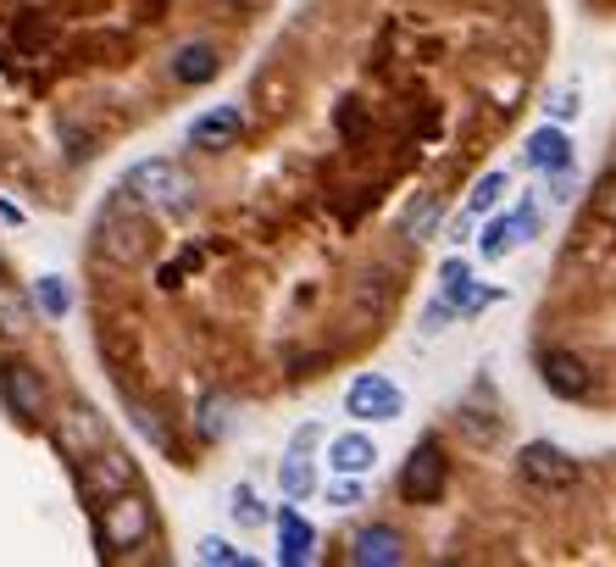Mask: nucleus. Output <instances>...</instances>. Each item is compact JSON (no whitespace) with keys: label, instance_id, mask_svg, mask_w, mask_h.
Listing matches in <instances>:
<instances>
[{"label":"nucleus","instance_id":"obj_1","mask_svg":"<svg viewBox=\"0 0 616 567\" xmlns=\"http://www.w3.org/2000/svg\"><path fill=\"white\" fill-rule=\"evenodd\" d=\"M123 190H128L139 206L167 212V217H179V212H190V206H195V179L179 168V161H161V156L134 161V168L123 173Z\"/></svg>","mask_w":616,"mask_h":567},{"label":"nucleus","instance_id":"obj_2","mask_svg":"<svg viewBox=\"0 0 616 567\" xmlns=\"http://www.w3.org/2000/svg\"><path fill=\"white\" fill-rule=\"evenodd\" d=\"M95 246H101V257L106 262H139L145 251H150V223L139 217V201L128 195V190H117V201L101 212V228H95Z\"/></svg>","mask_w":616,"mask_h":567},{"label":"nucleus","instance_id":"obj_3","mask_svg":"<svg viewBox=\"0 0 616 567\" xmlns=\"http://www.w3.org/2000/svg\"><path fill=\"white\" fill-rule=\"evenodd\" d=\"M150 523H156V512H150V501H145V496H134V490L112 496V501H106V518L95 523V545H101V556H117V551L145 545V540H150Z\"/></svg>","mask_w":616,"mask_h":567},{"label":"nucleus","instance_id":"obj_4","mask_svg":"<svg viewBox=\"0 0 616 567\" xmlns=\"http://www.w3.org/2000/svg\"><path fill=\"white\" fill-rule=\"evenodd\" d=\"M78 490L90 496V501H112V496L134 490V462L123 451H112V445L90 451V456L78 462Z\"/></svg>","mask_w":616,"mask_h":567},{"label":"nucleus","instance_id":"obj_5","mask_svg":"<svg viewBox=\"0 0 616 567\" xmlns=\"http://www.w3.org/2000/svg\"><path fill=\"white\" fill-rule=\"evenodd\" d=\"M344 412H350V418H362V423H389V418H400V412H406V395H400V384H395V378H384V373H362L356 384H350V395H344Z\"/></svg>","mask_w":616,"mask_h":567},{"label":"nucleus","instance_id":"obj_6","mask_svg":"<svg viewBox=\"0 0 616 567\" xmlns=\"http://www.w3.org/2000/svg\"><path fill=\"white\" fill-rule=\"evenodd\" d=\"M438 490H445V456H438V445H417L411 462L400 467V501L427 507V501H438Z\"/></svg>","mask_w":616,"mask_h":567},{"label":"nucleus","instance_id":"obj_7","mask_svg":"<svg viewBox=\"0 0 616 567\" xmlns=\"http://www.w3.org/2000/svg\"><path fill=\"white\" fill-rule=\"evenodd\" d=\"M0 400H7L23 423L45 418V384H39V373L28 362H7V367H0Z\"/></svg>","mask_w":616,"mask_h":567},{"label":"nucleus","instance_id":"obj_8","mask_svg":"<svg viewBox=\"0 0 616 567\" xmlns=\"http://www.w3.org/2000/svg\"><path fill=\"white\" fill-rule=\"evenodd\" d=\"M516 462H522V478L539 484V490H561V484L578 478V462L567 451H556V445H527Z\"/></svg>","mask_w":616,"mask_h":567},{"label":"nucleus","instance_id":"obj_9","mask_svg":"<svg viewBox=\"0 0 616 567\" xmlns=\"http://www.w3.org/2000/svg\"><path fill=\"white\" fill-rule=\"evenodd\" d=\"M239 134H244V112L239 106H212L206 117L190 123V145L195 150H228Z\"/></svg>","mask_w":616,"mask_h":567},{"label":"nucleus","instance_id":"obj_10","mask_svg":"<svg viewBox=\"0 0 616 567\" xmlns=\"http://www.w3.org/2000/svg\"><path fill=\"white\" fill-rule=\"evenodd\" d=\"M56 445L67 451V456H90V451H101L106 445V429H101V418L90 412V407H72L67 418H61V429H56Z\"/></svg>","mask_w":616,"mask_h":567},{"label":"nucleus","instance_id":"obj_11","mask_svg":"<svg viewBox=\"0 0 616 567\" xmlns=\"http://www.w3.org/2000/svg\"><path fill=\"white\" fill-rule=\"evenodd\" d=\"M539 373H545L550 395H561V400H583V395H589V367H583V356H572V351H550V356L539 362Z\"/></svg>","mask_w":616,"mask_h":567},{"label":"nucleus","instance_id":"obj_12","mask_svg":"<svg viewBox=\"0 0 616 567\" xmlns=\"http://www.w3.org/2000/svg\"><path fill=\"white\" fill-rule=\"evenodd\" d=\"M406 556V540L395 534V529H362L356 534V545H350V562H362V567H395Z\"/></svg>","mask_w":616,"mask_h":567},{"label":"nucleus","instance_id":"obj_13","mask_svg":"<svg viewBox=\"0 0 616 567\" xmlns=\"http://www.w3.org/2000/svg\"><path fill=\"white\" fill-rule=\"evenodd\" d=\"M527 168H539V173H561L572 168V139L556 134V128H539V134H527Z\"/></svg>","mask_w":616,"mask_h":567},{"label":"nucleus","instance_id":"obj_14","mask_svg":"<svg viewBox=\"0 0 616 567\" xmlns=\"http://www.w3.org/2000/svg\"><path fill=\"white\" fill-rule=\"evenodd\" d=\"M311 551H317V529L300 512H278V562L300 567V562H311Z\"/></svg>","mask_w":616,"mask_h":567},{"label":"nucleus","instance_id":"obj_15","mask_svg":"<svg viewBox=\"0 0 616 567\" xmlns=\"http://www.w3.org/2000/svg\"><path fill=\"white\" fill-rule=\"evenodd\" d=\"M217 67H223L217 45H184L179 56H172V78H179V84H212Z\"/></svg>","mask_w":616,"mask_h":567},{"label":"nucleus","instance_id":"obj_16","mask_svg":"<svg viewBox=\"0 0 616 567\" xmlns=\"http://www.w3.org/2000/svg\"><path fill=\"white\" fill-rule=\"evenodd\" d=\"M378 462V445L367 440V434H339L333 445H328V467L333 473H367Z\"/></svg>","mask_w":616,"mask_h":567},{"label":"nucleus","instance_id":"obj_17","mask_svg":"<svg viewBox=\"0 0 616 567\" xmlns=\"http://www.w3.org/2000/svg\"><path fill=\"white\" fill-rule=\"evenodd\" d=\"M278 484H284V496H289V501H300V496H311V490H317V467H311V456H306L300 445L284 456V467H278Z\"/></svg>","mask_w":616,"mask_h":567},{"label":"nucleus","instance_id":"obj_18","mask_svg":"<svg viewBox=\"0 0 616 567\" xmlns=\"http://www.w3.org/2000/svg\"><path fill=\"white\" fill-rule=\"evenodd\" d=\"M34 306H39L45 317H67V311H72V290H67V279H56V273H50V279H39V284H34Z\"/></svg>","mask_w":616,"mask_h":567},{"label":"nucleus","instance_id":"obj_19","mask_svg":"<svg viewBox=\"0 0 616 567\" xmlns=\"http://www.w3.org/2000/svg\"><path fill=\"white\" fill-rule=\"evenodd\" d=\"M511 223H489L483 228V239H478V251H483V262H500V257H511Z\"/></svg>","mask_w":616,"mask_h":567},{"label":"nucleus","instance_id":"obj_20","mask_svg":"<svg viewBox=\"0 0 616 567\" xmlns=\"http://www.w3.org/2000/svg\"><path fill=\"white\" fill-rule=\"evenodd\" d=\"M328 501H333V507H362V501H367L362 473H339V484H328Z\"/></svg>","mask_w":616,"mask_h":567},{"label":"nucleus","instance_id":"obj_21","mask_svg":"<svg viewBox=\"0 0 616 567\" xmlns=\"http://www.w3.org/2000/svg\"><path fill=\"white\" fill-rule=\"evenodd\" d=\"M500 190H505V179H500V173H483V179H478V190H472V201H467V212H472V217H483V212L500 201Z\"/></svg>","mask_w":616,"mask_h":567},{"label":"nucleus","instance_id":"obj_22","mask_svg":"<svg viewBox=\"0 0 616 567\" xmlns=\"http://www.w3.org/2000/svg\"><path fill=\"white\" fill-rule=\"evenodd\" d=\"M201 562H212V567H244L250 556H244V551H233L228 540H201Z\"/></svg>","mask_w":616,"mask_h":567},{"label":"nucleus","instance_id":"obj_23","mask_svg":"<svg viewBox=\"0 0 616 567\" xmlns=\"http://www.w3.org/2000/svg\"><path fill=\"white\" fill-rule=\"evenodd\" d=\"M23 329H28V306L0 290V334H23Z\"/></svg>","mask_w":616,"mask_h":567},{"label":"nucleus","instance_id":"obj_24","mask_svg":"<svg viewBox=\"0 0 616 567\" xmlns=\"http://www.w3.org/2000/svg\"><path fill=\"white\" fill-rule=\"evenodd\" d=\"M438 217H445V206H438V201H422L417 217H411V239H427V234L438 228Z\"/></svg>","mask_w":616,"mask_h":567},{"label":"nucleus","instance_id":"obj_25","mask_svg":"<svg viewBox=\"0 0 616 567\" xmlns=\"http://www.w3.org/2000/svg\"><path fill=\"white\" fill-rule=\"evenodd\" d=\"M233 518H239L244 529H255V523H261V501H255V490H244V484L233 490Z\"/></svg>","mask_w":616,"mask_h":567},{"label":"nucleus","instance_id":"obj_26","mask_svg":"<svg viewBox=\"0 0 616 567\" xmlns=\"http://www.w3.org/2000/svg\"><path fill=\"white\" fill-rule=\"evenodd\" d=\"M594 217L616 228V173H611V179H605V184L594 190Z\"/></svg>","mask_w":616,"mask_h":567},{"label":"nucleus","instance_id":"obj_27","mask_svg":"<svg viewBox=\"0 0 616 567\" xmlns=\"http://www.w3.org/2000/svg\"><path fill=\"white\" fill-rule=\"evenodd\" d=\"M228 429V400H206V407H201V434H223Z\"/></svg>","mask_w":616,"mask_h":567},{"label":"nucleus","instance_id":"obj_28","mask_svg":"<svg viewBox=\"0 0 616 567\" xmlns=\"http://www.w3.org/2000/svg\"><path fill=\"white\" fill-rule=\"evenodd\" d=\"M534 234H539V206H522V212L511 217V239L522 246V239H534Z\"/></svg>","mask_w":616,"mask_h":567},{"label":"nucleus","instance_id":"obj_29","mask_svg":"<svg viewBox=\"0 0 616 567\" xmlns=\"http://www.w3.org/2000/svg\"><path fill=\"white\" fill-rule=\"evenodd\" d=\"M545 112H550V117H578V90H556Z\"/></svg>","mask_w":616,"mask_h":567},{"label":"nucleus","instance_id":"obj_30","mask_svg":"<svg viewBox=\"0 0 616 567\" xmlns=\"http://www.w3.org/2000/svg\"><path fill=\"white\" fill-rule=\"evenodd\" d=\"M339 128H344L350 139H362V134H367V117H362L356 106H344V112H339Z\"/></svg>","mask_w":616,"mask_h":567},{"label":"nucleus","instance_id":"obj_31","mask_svg":"<svg viewBox=\"0 0 616 567\" xmlns=\"http://www.w3.org/2000/svg\"><path fill=\"white\" fill-rule=\"evenodd\" d=\"M438 279H445V290H456L467 279V262H445V268H438Z\"/></svg>","mask_w":616,"mask_h":567},{"label":"nucleus","instance_id":"obj_32","mask_svg":"<svg viewBox=\"0 0 616 567\" xmlns=\"http://www.w3.org/2000/svg\"><path fill=\"white\" fill-rule=\"evenodd\" d=\"M472 223H478V217H472V212H461V217L450 223V239H467V234H472Z\"/></svg>","mask_w":616,"mask_h":567},{"label":"nucleus","instance_id":"obj_33","mask_svg":"<svg viewBox=\"0 0 616 567\" xmlns=\"http://www.w3.org/2000/svg\"><path fill=\"white\" fill-rule=\"evenodd\" d=\"M0 290H7V262H0Z\"/></svg>","mask_w":616,"mask_h":567}]
</instances>
